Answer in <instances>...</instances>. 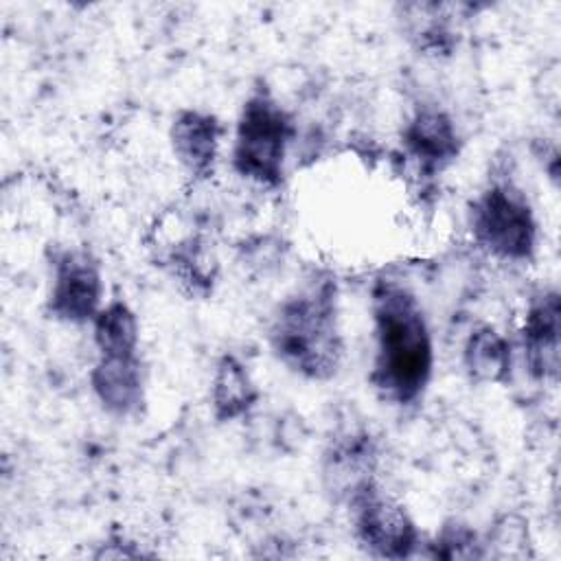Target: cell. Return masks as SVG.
Returning <instances> with one entry per match:
<instances>
[{
    "label": "cell",
    "mask_w": 561,
    "mask_h": 561,
    "mask_svg": "<svg viewBox=\"0 0 561 561\" xmlns=\"http://www.w3.org/2000/svg\"><path fill=\"white\" fill-rule=\"evenodd\" d=\"M373 368L370 386L394 405L416 403L434 373V342L419 298L401 283L381 278L373 285Z\"/></svg>",
    "instance_id": "cell-1"
},
{
    "label": "cell",
    "mask_w": 561,
    "mask_h": 561,
    "mask_svg": "<svg viewBox=\"0 0 561 561\" xmlns=\"http://www.w3.org/2000/svg\"><path fill=\"white\" fill-rule=\"evenodd\" d=\"M267 340L291 373L311 381L331 379L344 357L333 280H311L287 296L272 316Z\"/></svg>",
    "instance_id": "cell-2"
},
{
    "label": "cell",
    "mask_w": 561,
    "mask_h": 561,
    "mask_svg": "<svg viewBox=\"0 0 561 561\" xmlns=\"http://www.w3.org/2000/svg\"><path fill=\"white\" fill-rule=\"evenodd\" d=\"M294 136L296 123L272 92L267 88L252 90L237 118L232 142L234 171L259 186H280Z\"/></svg>",
    "instance_id": "cell-3"
},
{
    "label": "cell",
    "mask_w": 561,
    "mask_h": 561,
    "mask_svg": "<svg viewBox=\"0 0 561 561\" xmlns=\"http://www.w3.org/2000/svg\"><path fill=\"white\" fill-rule=\"evenodd\" d=\"M473 243L486 254L524 263L537 250V219L526 193L513 182H493L469 206Z\"/></svg>",
    "instance_id": "cell-4"
},
{
    "label": "cell",
    "mask_w": 561,
    "mask_h": 561,
    "mask_svg": "<svg viewBox=\"0 0 561 561\" xmlns=\"http://www.w3.org/2000/svg\"><path fill=\"white\" fill-rule=\"evenodd\" d=\"M348 511L357 541L375 557L405 559L421 546V533L405 506L373 480L348 495Z\"/></svg>",
    "instance_id": "cell-5"
},
{
    "label": "cell",
    "mask_w": 561,
    "mask_h": 561,
    "mask_svg": "<svg viewBox=\"0 0 561 561\" xmlns=\"http://www.w3.org/2000/svg\"><path fill=\"white\" fill-rule=\"evenodd\" d=\"M50 265L48 316L66 324H92L103 307V274L99 261L85 250L66 248L53 256Z\"/></svg>",
    "instance_id": "cell-6"
},
{
    "label": "cell",
    "mask_w": 561,
    "mask_h": 561,
    "mask_svg": "<svg viewBox=\"0 0 561 561\" xmlns=\"http://www.w3.org/2000/svg\"><path fill=\"white\" fill-rule=\"evenodd\" d=\"M401 147L419 175L434 178L458 160L462 140L454 118L443 107L425 103L403 125Z\"/></svg>",
    "instance_id": "cell-7"
},
{
    "label": "cell",
    "mask_w": 561,
    "mask_h": 561,
    "mask_svg": "<svg viewBox=\"0 0 561 561\" xmlns=\"http://www.w3.org/2000/svg\"><path fill=\"white\" fill-rule=\"evenodd\" d=\"M519 346L528 373L539 381H557L561 366V298L554 287L537 291L524 316Z\"/></svg>",
    "instance_id": "cell-8"
},
{
    "label": "cell",
    "mask_w": 561,
    "mask_h": 561,
    "mask_svg": "<svg viewBox=\"0 0 561 561\" xmlns=\"http://www.w3.org/2000/svg\"><path fill=\"white\" fill-rule=\"evenodd\" d=\"M90 386L105 412L127 419L145 405V373L138 355H99Z\"/></svg>",
    "instance_id": "cell-9"
},
{
    "label": "cell",
    "mask_w": 561,
    "mask_h": 561,
    "mask_svg": "<svg viewBox=\"0 0 561 561\" xmlns=\"http://www.w3.org/2000/svg\"><path fill=\"white\" fill-rule=\"evenodd\" d=\"M221 138V123L213 112L186 107L173 116L169 140L178 162L195 180L213 173Z\"/></svg>",
    "instance_id": "cell-10"
},
{
    "label": "cell",
    "mask_w": 561,
    "mask_h": 561,
    "mask_svg": "<svg viewBox=\"0 0 561 561\" xmlns=\"http://www.w3.org/2000/svg\"><path fill=\"white\" fill-rule=\"evenodd\" d=\"M377 451L370 434L362 430H348L337 434L324 451V480L331 491L348 500L359 486L370 482Z\"/></svg>",
    "instance_id": "cell-11"
},
{
    "label": "cell",
    "mask_w": 561,
    "mask_h": 561,
    "mask_svg": "<svg viewBox=\"0 0 561 561\" xmlns=\"http://www.w3.org/2000/svg\"><path fill=\"white\" fill-rule=\"evenodd\" d=\"M259 399V390L245 368V364L226 353L219 357L210 379V408L219 423H230L245 416Z\"/></svg>",
    "instance_id": "cell-12"
},
{
    "label": "cell",
    "mask_w": 561,
    "mask_h": 561,
    "mask_svg": "<svg viewBox=\"0 0 561 561\" xmlns=\"http://www.w3.org/2000/svg\"><path fill=\"white\" fill-rule=\"evenodd\" d=\"M462 366L476 383H504L513 370V344L495 327L480 324L465 340Z\"/></svg>",
    "instance_id": "cell-13"
},
{
    "label": "cell",
    "mask_w": 561,
    "mask_h": 561,
    "mask_svg": "<svg viewBox=\"0 0 561 561\" xmlns=\"http://www.w3.org/2000/svg\"><path fill=\"white\" fill-rule=\"evenodd\" d=\"M399 9L403 33L419 53L432 57L451 55V50L456 48V28L451 24V13L447 7L414 2Z\"/></svg>",
    "instance_id": "cell-14"
},
{
    "label": "cell",
    "mask_w": 561,
    "mask_h": 561,
    "mask_svg": "<svg viewBox=\"0 0 561 561\" xmlns=\"http://www.w3.org/2000/svg\"><path fill=\"white\" fill-rule=\"evenodd\" d=\"M92 337L99 355H138V318L125 300H110L92 320Z\"/></svg>",
    "instance_id": "cell-15"
},
{
    "label": "cell",
    "mask_w": 561,
    "mask_h": 561,
    "mask_svg": "<svg viewBox=\"0 0 561 561\" xmlns=\"http://www.w3.org/2000/svg\"><path fill=\"white\" fill-rule=\"evenodd\" d=\"M430 557L438 559H478L484 557V543L476 530L467 524L451 522L440 528L436 539L430 543Z\"/></svg>",
    "instance_id": "cell-16"
},
{
    "label": "cell",
    "mask_w": 561,
    "mask_h": 561,
    "mask_svg": "<svg viewBox=\"0 0 561 561\" xmlns=\"http://www.w3.org/2000/svg\"><path fill=\"white\" fill-rule=\"evenodd\" d=\"M486 543H493V548H497V557H524L528 554V528L524 519L506 515L493 526Z\"/></svg>",
    "instance_id": "cell-17"
}]
</instances>
